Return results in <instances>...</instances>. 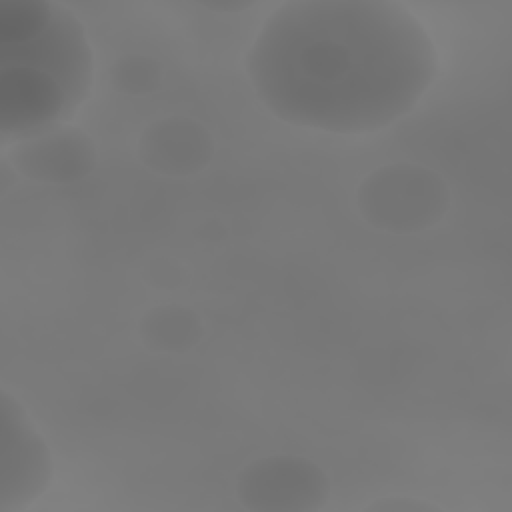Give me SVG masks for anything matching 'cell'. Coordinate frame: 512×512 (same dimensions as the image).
<instances>
[{
    "label": "cell",
    "mask_w": 512,
    "mask_h": 512,
    "mask_svg": "<svg viewBox=\"0 0 512 512\" xmlns=\"http://www.w3.org/2000/svg\"><path fill=\"white\" fill-rule=\"evenodd\" d=\"M52 480V456L22 406L0 392V510H22Z\"/></svg>",
    "instance_id": "obj_5"
},
{
    "label": "cell",
    "mask_w": 512,
    "mask_h": 512,
    "mask_svg": "<svg viewBox=\"0 0 512 512\" xmlns=\"http://www.w3.org/2000/svg\"><path fill=\"white\" fill-rule=\"evenodd\" d=\"M56 2L0 0V48L24 44L38 36L52 20Z\"/></svg>",
    "instance_id": "obj_10"
},
{
    "label": "cell",
    "mask_w": 512,
    "mask_h": 512,
    "mask_svg": "<svg viewBox=\"0 0 512 512\" xmlns=\"http://www.w3.org/2000/svg\"><path fill=\"white\" fill-rule=\"evenodd\" d=\"M22 64L50 74L62 84L78 108L90 94L94 56L82 22L62 4H56L48 26L24 44L0 48V66Z\"/></svg>",
    "instance_id": "obj_3"
},
{
    "label": "cell",
    "mask_w": 512,
    "mask_h": 512,
    "mask_svg": "<svg viewBox=\"0 0 512 512\" xmlns=\"http://www.w3.org/2000/svg\"><path fill=\"white\" fill-rule=\"evenodd\" d=\"M236 494L252 512H314L326 504L330 480L310 458L274 454L240 472Z\"/></svg>",
    "instance_id": "obj_4"
},
{
    "label": "cell",
    "mask_w": 512,
    "mask_h": 512,
    "mask_svg": "<svg viewBox=\"0 0 512 512\" xmlns=\"http://www.w3.org/2000/svg\"><path fill=\"white\" fill-rule=\"evenodd\" d=\"M364 222L392 234H412L438 224L448 206L444 178L414 162H392L372 170L356 190Z\"/></svg>",
    "instance_id": "obj_2"
},
{
    "label": "cell",
    "mask_w": 512,
    "mask_h": 512,
    "mask_svg": "<svg viewBox=\"0 0 512 512\" xmlns=\"http://www.w3.org/2000/svg\"><path fill=\"white\" fill-rule=\"evenodd\" d=\"M8 162L14 172L28 180L72 184L94 170L96 146L84 130L60 124L12 142L8 148Z\"/></svg>",
    "instance_id": "obj_7"
},
{
    "label": "cell",
    "mask_w": 512,
    "mask_h": 512,
    "mask_svg": "<svg viewBox=\"0 0 512 512\" xmlns=\"http://www.w3.org/2000/svg\"><path fill=\"white\" fill-rule=\"evenodd\" d=\"M436 48L396 2L296 0L274 10L246 72L280 120L362 134L408 114L436 76Z\"/></svg>",
    "instance_id": "obj_1"
},
{
    "label": "cell",
    "mask_w": 512,
    "mask_h": 512,
    "mask_svg": "<svg viewBox=\"0 0 512 512\" xmlns=\"http://www.w3.org/2000/svg\"><path fill=\"white\" fill-rule=\"evenodd\" d=\"M76 106L50 74L22 64L0 66V140L18 142L66 124Z\"/></svg>",
    "instance_id": "obj_6"
},
{
    "label": "cell",
    "mask_w": 512,
    "mask_h": 512,
    "mask_svg": "<svg viewBox=\"0 0 512 512\" xmlns=\"http://www.w3.org/2000/svg\"><path fill=\"white\" fill-rule=\"evenodd\" d=\"M138 156L156 174L184 178L210 164L214 140L202 122L190 116H166L144 128Z\"/></svg>",
    "instance_id": "obj_8"
},
{
    "label": "cell",
    "mask_w": 512,
    "mask_h": 512,
    "mask_svg": "<svg viewBox=\"0 0 512 512\" xmlns=\"http://www.w3.org/2000/svg\"><path fill=\"white\" fill-rule=\"evenodd\" d=\"M160 78V64L144 54L120 56L110 70V82L126 96H144L152 92L160 84Z\"/></svg>",
    "instance_id": "obj_11"
},
{
    "label": "cell",
    "mask_w": 512,
    "mask_h": 512,
    "mask_svg": "<svg viewBox=\"0 0 512 512\" xmlns=\"http://www.w3.org/2000/svg\"><path fill=\"white\" fill-rule=\"evenodd\" d=\"M202 6L208 10H216V12H242V10L250 8L252 2H206Z\"/></svg>",
    "instance_id": "obj_13"
},
{
    "label": "cell",
    "mask_w": 512,
    "mask_h": 512,
    "mask_svg": "<svg viewBox=\"0 0 512 512\" xmlns=\"http://www.w3.org/2000/svg\"><path fill=\"white\" fill-rule=\"evenodd\" d=\"M370 510H378V512H430V510H438L436 504L432 502H424L420 498H412V496H388L382 500H376L368 506Z\"/></svg>",
    "instance_id": "obj_12"
},
{
    "label": "cell",
    "mask_w": 512,
    "mask_h": 512,
    "mask_svg": "<svg viewBox=\"0 0 512 512\" xmlns=\"http://www.w3.org/2000/svg\"><path fill=\"white\" fill-rule=\"evenodd\" d=\"M140 338L154 352L180 354L194 348L202 334V322L192 308L182 304H162L150 308L140 320Z\"/></svg>",
    "instance_id": "obj_9"
}]
</instances>
